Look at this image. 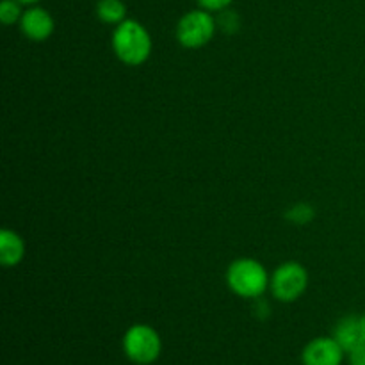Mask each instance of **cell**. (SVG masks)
I'll use <instances>...</instances> for the list:
<instances>
[{"label": "cell", "mask_w": 365, "mask_h": 365, "mask_svg": "<svg viewBox=\"0 0 365 365\" xmlns=\"http://www.w3.org/2000/svg\"><path fill=\"white\" fill-rule=\"evenodd\" d=\"M113 48L121 63L128 66H139L152 53V38L145 25L127 18L123 24L116 25L114 29Z\"/></svg>", "instance_id": "6da1fadb"}, {"label": "cell", "mask_w": 365, "mask_h": 365, "mask_svg": "<svg viewBox=\"0 0 365 365\" xmlns=\"http://www.w3.org/2000/svg\"><path fill=\"white\" fill-rule=\"evenodd\" d=\"M228 287L241 298L257 299L267 291L271 278L266 267L255 259H239L228 267Z\"/></svg>", "instance_id": "7a4b0ae2"}, {"label": "cell", "mask_w": 365, "mask_h": 365, "mask_svg": "<svg viewBox=\"0 0 365 365\" xmlns=\"http://www.w3.org/2000/svg\"><path fill=\"white\" fill-rule=\"evenodd\" d=\"M217 21L212 13L207 9H192L178 20L177 39L185 48H200L205 46L214 38Z\"/></svg>", "instance_id": "3957f363"}, {"label": "cell", "mask_w": 365, "mask_h": 365, "mask_svg": "<svg viewBox=\"0 0 365 365\" xmlns=\"http://www.w3.org/2000/svg\"><path fill=\"white\" fill-rule=\"evenodd\" d=\"M163 349L159 334L148 324H134L123 337V351L130 362L150 365L155 362Z\"/></svg>", "instance_id": "277c9868"}, {"label": "cell", "mask_w": 365, "mask_h": 365, "mask_svg": "<svg viewBox=\"0 0 365 365\" xmlns=\"http://www.w3.org/2000/svg\"><path fill=\"white\" fill-rule=\"evenodd\" d=\"M309 285V273L298 262H285L271 277V291L280 302L291 303L302 298Z\"/></svg>", "instance_id": "5b68a950"}, {"label": "cell", "mask_w": 365, "mask_h": 365, "mask_svg": "<svg viewBox=\"0 0 365 365\" xmlns=\"http://www.w3.org/2000/svg\"><path fill=\"white\" fill-rule=\"evenodd\" d=\"M344 349L335 339L319 337L310 341L303 349V365H341Z\"/></svg>", "instance_id": "8992f818"}, {"label": "cell", "mask_w": 365, "mask_h": 365, "mask_svg": "<svg viewBox=\"0 0 365 365\" xmlns=\"http://www.w3.org/2000/svg\"><path fill=\"white\" fill-rule=\"evenodd\" d=\"M20 29L25 38L32 39V41H45L56 31V21L46 9L39 6H31L24 11Z\"/></svg>", "instance_id": "52a82bcc"}, {"label": "cell", "mask_w": 365, "mask_h": 365, "mask_svg": "<svg viewBox=\"0 0 365 365\" xmlns=\"http://www.w3.org/2000/svg\"><path fill=\"white\" fill-rule=\"evenodd\" d=\"M334 339L341 344V348L346 353H351L353 349L365 344L362 327H360V317L348 316L339 321L337 327H335Z\"/></svg>", "instance_id": "ba28073f"}, {"label": "cell", "mask_w": 365, "mask_h": 365, "mask_svg": "<svg viewBox=\"0 0 365 365\" xmlns=\"http://www.w3.org/2000/svg\"><path fill=\"white\" fill-rule=\"evenodd\" d=\"M25 255V242L16 232L2 230L0 232V260L6 267L18 266Z\"/></svg>", "instance_id": "9c48e42d"}, {"label": "cell", "mask_w": 365, "mask_h": 365, "mask_svg": "<svg viewBox=\"0 0 365 365\" xmlns=\"http://www.w3.org/2000/svg\"><path fill=\"white\" fill-rule=\"evenodd\" d=\"M96 16L109 25H120L127 20V6L123 0H98Z\"/></svg>", "instance_id": "30bf717a"}, {"label": "cell", "mask_w": 365, "mask_h": 365, "mask_svg": "<svg viewBox=\"0 0 365 365\" xmlns=\"http://www.w3.org/2000/svg\"><path fill=\"white\" fill-rule=\"evenodd\" d=\"M24 4H20L18 0H2L0 2V20L4 25H13L16 21L21 20L24 16V9H21Z\"/></svg>", "instance_id": "8fae6325"}, {"label": "cell", "mask_w": 365, "mask_h": 365, "mask_svg": "<svg viewBox=\"0 0 365 365\" xmlns=\"http://www.w3.org/2000/svg\"><path fill=\"white\" fill-rule=\"evenodd\" d=\"M316 212H314V207H310L309 203H296L291 209L287 210L285 217L289 221H292L294 225H307L314 220Z\"/></svg>", "instance_id": "7c38bea8"}, {"label": "cell", "mask_w": 365, "mask_h": 365, "mask_svg": "<svg viewBox=\"0 0 365 365\" xmlns=\"http://www.w3.org/2000/svg\"><path fill=\"white\" fill-rule=\"evenodd\" d=\"M216 21H217V27H221L225 32H228V34H232V32H235L239 29L237 13H234V11L230 9L220 11V16H217Z\"/></svg>", "instance_id": "4fadbf2b"}, {"label": "cell", "mask_w": 365, "mask_h": 365, "mask_svg": "<svg viewBox=\"0 0 365 365\" xmlns=\"http://www.w3.org/2000/svg\"><path fill=\"white\" fill-rule=\"evenodd\" d=\"M196 2L200 4L202 9L210 11V13H220V11L228 9L234 0H196Z\"/></svg>", "instance_id": "5bb4252c"}, {"label": "cell", "mask_w": 365, "mask_h": 365, "mask_svg": "<svg viewBox=\"0 0 365 365\" xmlns=\"http://www.w3.org/2000/svg\"><path fill=\"white\" fill-rule=\"evenodd\" d=\"M349 365H365V344L349 353Z\"/></svg>", "instance_id": "9a60e30c"}, {"label": "cell", "mask_w": 365, "mask_h": 365, "mask_svg": "<svg viewBox=\"0 0 365 365\" xmlns=\"http://www.w3.org/2000/svg\"><path fill=\"white\" fill-rule=\"evenodd\" d=\"M20 4H24V6H34V4L41 2V0H18Z\"/></svg>", "instance_id": "2e32d148"}, {"label": "cell", "mask_w": 365, "mask_h": 365, "mask_svg": "<svg viewBox=\"0 0 365 365\" xmlns=\"http://www.w3.org/2000/svg\"><path fill=\"white\" fill-rule=\"evenodd\" d=\"M360 327H362V334H364V341H365V314L360 317Z\"/></svg>", "instance_id": "e0dca14e"}]
</instances>
